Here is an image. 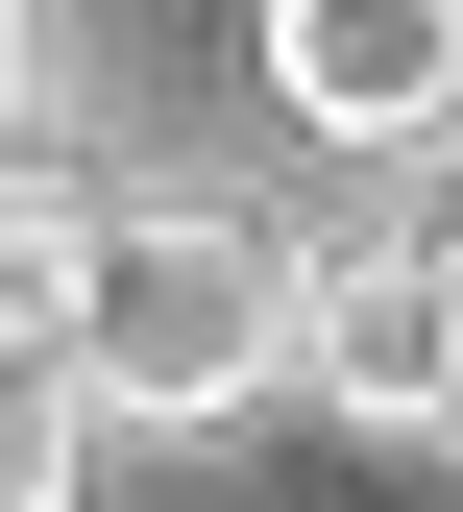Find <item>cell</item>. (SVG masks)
<instances>
[{"mask_svg": "<svg viewBox=\"0 0 463 512\" xmlns=\"http://www.w3.org/2000/svg\"><path fill=\"white\" fill-rule=\"evenodd\" d=\"M74 391L98 439H220L293 391V244L220 220V196H122L98 220V293H74Z\"/></svg>", "mask_w": 463, "mask_h": 512, "instance_id": "cell-1", "label": "cell"}, {"mask_svg": "<svg viewBox=\"0 0 463 512\" xmlns=\"http://www.w3.org/2000/svg\"><path fill=\"white\" fill-rule=\"evenodd\" d=\"M293 391L366 415V439H439L463 415V269H439V220H366V244L293 269Z\"/></svg>", "mask_w": 463, "mask_h": 512, "instance_id": "cell-2", "label": "cell"}, {"mask_svg": "<svg viewBox=\"0 0 463 512\" xmlns=\"http://www.w3.org/2000/svg\"><path fill=\"white\" fill-rule=\"evenodd\" d=\"M269 98L317 147H415L463 122V0H269Z\"/></svg>", "mask_w": 463, "mask_h": 512, "instance_id": "cell-3", "label": "cell"}, {"mask_svg": "<svg viewBox=\"0 0 463 512\" xmlns=\"http://www.w3.org/2000/svg\"><path fill=\"white\" fill-rule=\"evenodd\" d=\"M98 171H49V147H0V366H74V293H98Z\"/></svg>", "mask_w": 463, "mask_h": 512, "instance_id": "cell-4", "label": "cell"}, {"mask_svg": "<svg viewBox=\"0 0 463 512\" xmlns=\"http://www.w3.org/2000/svg\"><path fill=\"white\" fill-rule=\"evenodd\" d=\"M74 464H98V391L74 366H0V512H74Z\"/></svg>", "mask_w": 463, "mask_h": 512, "instance_id": "cell-5", "label": "cell"}, {"mask_svg": "<svg viewBox=\"0 0 463 512\" xmlns=\"http://www.w3.org/2000/svg\"><path fill=\"white\" fill-rule=\"evenodd\" d=\"M0 147H49V0H0Z\"/></svg>", "mask_w": 463, "mask_h": 512, "instance_id": "cell-6", "label": "cell"}, {"mask_svg": "<svg viewBox=\"0 0 463 512\" xmlns=\"http://www.w3.org/2000/svg\"><path fill=\"white\" fill-rule=\"evenodd\" d=\"M439 269H463V196H439Z\"/></svg>", "mask_w": 463, "mask_h": 512, "instance_id": "cell-7", "label": "cell"}, {"mask_svg": "<svg viewBox=\"0 0 463 512\" xmlns=\"http://www.w3.org/2000/svg\"><path fill=\"white\" fill-rule=\"evenodd\" d=\"M439 464H463V415H439Z\"/></svg>", "mask_w": 463, "mask_h": 512, "instance_id": "cell-8", "label": "cell"}]
</instances>
